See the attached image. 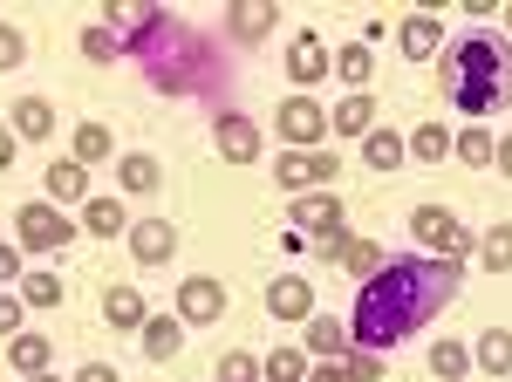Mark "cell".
<instances>
[{
	"instance_id": "7",
	"label": "cell",
	"mask_w": 512,
	"mask_h": 382,
	"mask_svg": "<svg viewBox=\"0 0 512 382\" xmlns=\"http://www.w3.org/2000/svg\"><path fill=\"white\" fill-rule=\"evenodd\" d=\"M219 314H226V287H219L212 273H198V280L178 287V321H185V328H212Z\"/></svg>"
},
{
	"instance_id": "41",
	"label": "cell",
	"mask_w": 512,
	"mask_h": 382,
	"mask_svg": "<svg viewBox=\"0 0 512 382\" xmlns=\"http://www.w3.org/2000/svg\"><path fill=\"white\" fill-rule=\"evenodd\" d=\"M76 382H117V369H110V362H82Z\"/></svg>"
},
{
	"instance_id": "17",
	"label": "cell",
	"mask_w": 512,
	"mask_h": 382,
	"mask_svg": "<svg viewBox=\"0 0 512 382\" xmlns=\"http://www.w3.org/2000/svg\"><path fill=\"white\" fill-rule=\"evenodd\" d=\"M274 21H280V7H267V0H246V7H239V0H233V7H226V28H233V35L246 41V48H253V41L267 35Z\"/></svg>"
},
{
	"instance_id": "33",
	"label": "cell",
	"mask_w": 512,
	"mask_h": 382,
	"mask_svg": "<svg viewBox=\"0 0 512 382\" xmlns=\"http://www.w3.org/2000/svg\"><path fill=\"white\" fill-rule=\"evenodd\" d=\"M103 157H110V130H103V123H82L76 130V164L89 171V164H103Z\"/></svg>"
},
{
	"instance_id": "47",
	"label": "cell",
	"mask_w": 512,
	"mask_h": 382,
	"mask_svg": "<svg viewBox=\"0 0 512 382\" xmlns=\"http://www.w3.org/2000/svg\"><path fill=\"white\" fill-rule=\"evenodd\" d=\"M506 28H512V7H506Z\"/></svg>"
},
{
	"instance_id": "16",
	"label": "cell",
	"mask_w": 512,
	"mask_h": 382,
	"mask_svg": "<svg viewBox=\"0 0 512 382\" xmlns=\"http://www.w3.org/2000/svg\"><path fill=\"white\" fill-rule=\"evenodd\" d=\"M41 185H48V205H76L82 191H89V171H82L76 157H55V164L41 171Z\"/></svg>"
},
{
	"instance_id": "40",
	"label": "cell",
	"mask_w": 512,
	"mask_h": 382,
	"mask_svg": "<svg viewBox=\"0 0 512 382\" xmlns=\"http://www.w3.org/2000/svg\"><path fill=\"white\" fill-rule=\"evenodd\" d=\"M21 294H0V335H7V342H14V335H21Z\"/></svg>"
},
{
	"instance_id": "18",
	"label": "cell",
	"mask_w": 512,
	"mask_h": 382,
	"mask_svg": "<svg viewBox=\"0 0 512 382\" xmlns=\"http://www.w3.org/2000/svg\"><path fill=\"white\" fill-rule=\"evenodd\" d=\"M267 307H274L280 321H308V314H315V294H308V280H294V273H287V280L267 287Z\"/></svg>"
},
{
	"instance_id": "19",
	"label": "cell",
	"mask_w": 512,
	"mask_h": 382,
	"mask_svg": "<svg viewBox=\"0 0 512 382\" xmlns=\"http://www.w3.org/2000/svg\"><path fill=\"white\" fill-rule=\"evenodd\" d=\"M158 178H164V171H158V157H144V151H123V157H117V185L130 191V198L158 191Z\"/></svg>"
},
{
	"instance_id": "24",
	"label": "cell",
	"mask_w": 512,
	"mask_h": 382,
	"mask_svg": "<svg viewBox=\"0 0 512 382\" xmlns=\"http://www.w3.org/2000/svg\"><path fill=\"white\" fill-rule=\"evenodd\" d=\"M178 342H185V321H178V314H158V321H144V355L171 362V355H178Z\"/></svg>"
},
{
	"instance_id": "4",
	"label": "cell",
	"mask_w": 512,
	"mask_h": 382,
	"mask_svg": "<svg viewBox=\"0 0 512 382\" xmlns=\"http://www.w3.org/2000/svg\"><path fill=\"white\" fill-rule=\"evenodd\" d=\"M14 232H21L28 253H62V246H76V219H62L55 205H21V212H14Z\"/></svg>"
},
{
	"instance_id": "23",
	"label": "cell",
	"mask_w": 512,
	"mask_h": 382,
	"mask_svg": "<svg viewBox=\"0 0 512 382\" xmlns=\"http://www.w3.org/2000/svg\"><path fill=\"white\" fill-rule=\"evenodd\" d=\"M472 362L485 369V376H512V335H506V328H485L478 348H472Z\"/></svg>"
},
{
	"instance_id": "9",
	"label": "cell",
	"mask_w": 512,
	"mask_h": 382,
	"mask_svg": "<svg viewBox=\"0 0 512 382\" xmlns=\"http://www.w3.org/2000/svg\"><path fill=\"white\" fill-rule=\"evenodd\" d=\"M315 253H321V260H335L342 273H362V280L383 273V246H376V239H349V232H335V239H321Z\"/></svg>"
},
{
	"instance_id": "1",
	"label": "cell",
	"mask_w": 512,
	"mask_h": 382,
	"mask_svg": "<svg viewBox=\"0 0 512 382\" xmlns=\"http://www.w3.org/2000/svg\"><path fill=\"white\" fill-rule=\"evenodd\" d=\"M458 273L451 260H431V253H410V260H383L376 280H362V301H355L349 328L362 348H396L410 342L417 328H431L444 307L458 301Z\"/></svg>"
},
{
	"instance_id": "2",
	"label": "cell",
	"mask_w": 512,
	"mask_h": 382,
	"mask_svg": "<svg viewBox=\"0 0 512 382\" xmlns=\"http://www.w3.org/2000/svg\"><path fill=\"white\" fill-rule=\"evenodd\" d=\"M437 89L444 103H458L465 116H492L512 103V41L499 28H472V35L444 41L437 55Z\"/></svg>"
},
{
	"instance_id": "44",
	"label": "cell",
	"mask_w": 512,
	"mask_h": 382,
	"mask_svg": "<svg viewBox=\"0 0 512 382\" xmlns=\"http://www.w3.org/2000/svg\"><path fill=\"white\" fill-rule=\"evenodd\" d=\"M308 382H349V376H342V362H328V369H315Z\"/></svg>"
},
{
	"instance_id": "29",
	"label": "cell",
	"mask_w": 512,
	"mask_h": 382,
	"mask_svg": "<svg viewBox=\"0 0 512 382\" xmlns=\"http://www.w3.org/2000/svg\"><path fill=\"white\" fill-rule=\"evenodd\" d=\"M82 226L96 232V239H117L123 232V198H89V205H82Z\"/></svg>"
},
{
	"instance_id": "13",
	"label": "cell",
	"mask_w": 512,
	"mask_h": 382,
	"mask_svg": "<svg viewBox=\"0 0 512 382\" xmlns=\"http://www.w3.org/2000/svg\"><path fill=\"white\" fill-rule=\"evenodd\" d=\"M212 137H219V157H226V164H253V157H260V130H253L246 116H219Z\"/></svg>"
},
{
	"instance_id": "45",
	"label": "cell",
	"mask_w": 512,
	"mask_h": 382,
	"mask_svg": "<svg viewBox=\"0 0 512 382\" xmlns=\"http://www.w3.org/2000/svg\"><path fill=\"white\" fill-rule=\"evenodd\" d=\"M499 171H506V178H512V137H506V144H499Z\"/></svg>"
},
{
	"instance_id": "8",
	"label": "cell",
	"mask_w": 512,
	"mask_h": 382,
	"mask_svg": "<svg viewBox=\"0 0 512 382\" xmlns=\"http://www.w3.org/2000/svg\"><path fill=\"white\" fill-rule=\"evenodd\" d=\"M321 130H328V110H321L315 96H287V103H280V137H287V151H308Z\"/></svg>"
},
{
	"instance_id": "39",
	"label": "cell",
	"mask_w": 512,
	"mask_h": 382,
	"mask_svg": "<svg viewBox=\"0 0 512 382\" xmlns=\"http://www.w3.org/2000/svg\"><path fill=\"white\" fill-rule=\"evenodd\" d=\"M219 382H260V362H246V355H226V362H219Z\"/></svg>"
},
{
	"instance_id": "22",
	"label": "cell",
	"mask_w": 512,
	"mask_h": 382,
	"mask_svg": "<svg viewBox=\"0 0 512 382\" xmlns=\"http://www.w3.org/2000/svg\"><path fill=\"white\" fill-rule=\"evenodd\" d=\"M308 376H315V355L308 348H274L267 369H260V382H308Z\"/></svg>"
},
{
	"instance_id": "25",
	"label": "cell",
	"mask_w": 512,
	"mask_h": 382,
	"mask_svg": "<svg viewBox=\"0 0 512 382\" xmlns=\"http://www.w3.org/2000/svg\"><path fill=\"white\" fill-rule=\"evenodd\" d=\"M342 348H349V328H342V321H328V314H315V321H308V355L342 362Z\"/></svg>"
},
{
	"instance_id": "31",
	"label": "cell",
	"mask_w": 512,
	"mask_h": 382,
	"mask_svg": "<svg viewBox=\"0 0 512 382\" xmlns=\"http://www.w3.org/2000/svg\"><path fill=\"white\" fill-rule=\"evenodd\" d=\"M478 267H492V273H512V226H492L485 239H478Z\"/></svg>"
},
{
	"instance_id": "12",
	"label": "cell",
	"mask_w": 512,
	"mask_h": 382,
	"mask_svg": "<svg viewBox=\"0 0 512 382\" xmlns=\"http://www.w3.org/2000/svg\"><path fill=\"white\" fill-rule=\"evenodd\" d=\"M171 246H178V226H171V219H144V226H130V253H137L144 267H164Z\"/></svg>"
},
{
	"instance_id": "43",
	"label": "cell",
	"mask_w": 512,
	"mask_h": 382,
	"mask_svg": "<svg viewBox=\"0 0 512 382\" xmlns=\"http://www.w3.org/2000/svg\"><path fill=\"white\" fill-rule=\"evenodd\" d=\"M7 164H14V130L0 123V171H7Z\"/></svg>"
},
{
	"instance_id": "28",
	"label": "cell",
	"mask_w": 512,
	"mask_h": 382,
	"mask_svg": "<svg viewBox=\"0 0 512 382\" xmlns=\"http://www.w3.org/2000/svg\"><path fill=\"white\" fill-rule=\"evenodd\" d=\"M48 355H55V348L41 342V335H14V342H7V362H14L21 376H48Z\"/></svg>"
},
{
	"instance_id": "37",
	"label": "cell",
	"mask_w": 512,
	"mask_h": 382,
	"mask_svg": "<svg viewBox=\"0 0 512 382\" xmlns=\"http://www.w3.org/2000/svg\"><path fill=\"white\" fill-rule=\"evenodd\" d=\"M21 62H28V35L14 21H0V69H21Z\"/></svg>"
},
{
	"instance_id": "36",
	"label": "cell",
	"mask_w": 512,
	"mask_h": 382,
	"mask_svg": "<svg viewBox=\"0 0 512 382\" xmlns=\"http://www.w3.org/2000/svg\"><path fill=\"white\" fill-rule=\"evenodd\" d=\"M82 55H89V62H117L123 35H117V28H89V35H82Z\"/></svg>"
},
{
	"instance_id": "46",
	"label": "cell",
	"mask_w": 512,
	"mask_h": 382,
	"mask_svg": "<svg viewBox=\"0 0 512 382\" xmlns=\"http://www.w3.org/2000/svg\"><path fill=\"white\" fill-rule=\"evenodd\" d=\"M28 382H55V376H28Z\"/></svg>"
},
{
	"instance_id": "35",
	"label": "cell",
	"mask_w": 512,
	"mask_h": 382,
	"mask_svg": "<svg viewBox=\"0 0 512 382\" xmlns=\"http://www.w3.org/2000/svg\"><path fill=\"white\" fill-rule=\"evenodd\" d=\"M21 301L28 307H62V280H55V273H28V280H21Z\"/></svg>"
},
{
	"instance_id": "38",
	"label": "cell",
	"mask_w": 512,
	"mask_h": 382,
	"mask_svg": "<svg viewBox=\"0 0 512 382\" xmlns=\"http://www.w3.org/2000/svg\"><path fill=\"white\" fill-rule=\"evenodd\" d=\"M342 376H349V382H376V376H383V362H376V355H342Z\"/></svg>"
},
{
	"instance_id": "14",
	"label": "cell",
	"mask_w": 512,
	"mask_h": 382,
	"mask_svg": "<svg viewBox=\"0 0 512 382\" xmlns=\"http://www.w3.org/2000/svg\"><path fill=\"white\" fill-rule=\"evenodd\" d=\"M328 130H335V137H369V130H376V103H369L362 89H349V96L328 110Z\"/></svg>"
},
{
	"instance_id": "21",
	"label": "cell",
	"mask_w": 512,
	"mask_h": 382,
	"mask_svg": "<svg viewBox=\"0 0 512 382\" xmlns=\"http://www.w3.org/2000/svg\"><path fill=\"white\" fill-rule=\"evenodd\" d=\"M103 321H110V328H144V321H151V314H144V294H137V287H110V294H103Z\"/></svg>"
},
{
	"instance_id": "20",
	"label": "cell",
	"mask_w": 512,
	"mask_h": 382,
	"mask_svg": "<svg viewBox=\"0 0 512 382\" xmlns=\"http://www.w3.org/2000/svg\"><path fill=\"white\" fill-rule=\"evenodd\" d=\"M403 151H410L403 130H369V137H362V164H369V171H396Z\"/></svg>"
},
{
	"instance_id": "30",
	"label": "cell",
	"mask_w": 512,
	"mask_h": 382,
	"mask_svg": "<svg viewBox=\"0 0 512 382\" xmlns=\"http://www.w3.org/2000/svg\"><path fill=\"white\" fill-rule=\"evenodd\" d=\"M410 157L444 164V157H451V130H444V123H417V130H410Z\"/></svg>"
},
{
	"instance_id": "27",
	"label": "cell",
	"mask_w": 512,
	"mask_h": 382,
	"mask_svg": "<svg viewBox=\"0 0 512 382\" xmlns=\"http://www.w3.org/2000/svg\"><path fill=\"white\" fill-rule=\"evenodd\" d=\"M14 130H21V144H35V137L55 130V110H48L41 96H21V103H14Z\"/></svg>"
},
{
	"instance_id": "3",
	"label": "cell",
	"mask_w": 512,
	"mask_h": 382,
	"mask_svg": "<svg viewBox=\"0 0 512 382\" xmlns=\"http://www.w3.org/2000/svg\"><path fill=\"white\" fill-rule=\"evenodd\" d=\"M130 55H137V62H144V76L158 82V89H171V96L205 82V55H198L192 28H178V14H171V7H164V21H158L144 41H137Z\"/></svg>"
},
{
	"instance_id": "32",
	"label": "cell",
	"mask_w": 512,
	"mask_h": 382,
	"mask_svg": "<svg viewBox=\"0 0 512 382\" xmlns=\"http://www.w3.org/2000/svg\"><path fill=\"white\" fill-rule=\"evenodd\" d=\"M369 69H376V55H369V41H349V48L335 55V76H342V82H369Z\"/></svg>"
},
{
	"instance_id": "34",
	"label": "cell",
	"mask_w": 512,
	"mask_h": 382,
	"mask_svg": "<svg viewBox=\"0 0 512 382\" xmlns=\"http://www.w3.org/2000/svg\"><path fill=\"white\" fill-rule=\"evenodd\" d=\"M458 164H472V171H485V164H499V144H492L485 130H465V137H458Z\"/></svg>"
},
{
	"instance_id": "26",
	"label": "cell",
	"mask_w": 512,
	"mask_h": 382,
	"mask_svg": "<svg viewBox=\"0 0 512 382\" xmlns=\"http://www.w3.org/2000/svg\"><path fill=\"white\" fill-rule=\"evenodd\" d=\"M472 369H478V362H472V348H465V342H437L431 348V376L437 382H465Z\"/></svg>"
},
{
	"instance_id": "42",
	"label": "cell",
	"mask_w": 512,
	"mask_h": 382,
	"mask_svg": "<svg viewBox=\"0 0 512 382\" xmlns=\"http://www.w3.org/2000/svg\"><path fill=\"white\" fill-rule=\"evenodd\" d=\"M21 273V246H0V280H14Z\"/></svg>"
},
{
	"instance_id": "10",
	"label": "cell",
	"mask_w": 512,
	"mask_h": 382,
	"mask_svg": "<svg viewBox=\"0 0 512 382\" xmlns=\"http://www.w3.org/2000/svg\"><path fill=\"white\" fill-rule=\"evenodd\" d=\"M294 232L335 239V232H342V198H335V191H301V198H294Z\"/></svg>"
},
{
	"instance_id": "11",
	"label": "cell",
	"mask_w": 512,
	"mask_h": 382,
	"mask_svg": "<svg viewBox=\"0 0 512 382\" xmlns=\"http://www.w3.org/2000/svg\"><path fill=\"white\" fill-rule=\"evenodd\" d=\"M396 35H403V62H437L444 55V21L437 14H410Z\"/></svg>"
},
{
	"instance_id": "6",
	"label": "cell",
	"mask_w": 512,
	"mask_h": 382,
	"mask_svg": "<svg viewBox=\"0 0 512 382\" xmlns=\"http://www.w3.org/2000/svg\"><path fill=\"white\" fill-rule=\"evenodd\" d=\"M410 239L431 246V260H451V246L465 239V226H458V212H444V205H417V212H410Z\"/></svg>"
},
{
	"instance_id": "5",
	"label": "cell",
	"mask_w": 512,
	"mask_h": 382,
	"mask_svg": "<svg viewBox=\"0 0 512 382\" xmlns=\"http://www.w3.org/2000/svg\"><path fill=\"white\" fill-rule=\"evenodd\" d=\"M274 178H280V191L335 185V178H342V164H335V151H280L274 157Z\"/></svg>"
},
{
	"instance_id": "15",
	"label": "cell",
	"mask_w": 512,
	"mask_h": 382,
	"mask_svg": "<svg viewBox=\"0 0 512 382\" xmlns=\"http://www.w3.org/2000/svg\"><path fill=\"white\" fill-rule=\"evenodd\" d=\"M287 76H294V82H321V76H328V48H321L315 28L294 35V48H287Z\"/></svg>"
}]
</instances>
